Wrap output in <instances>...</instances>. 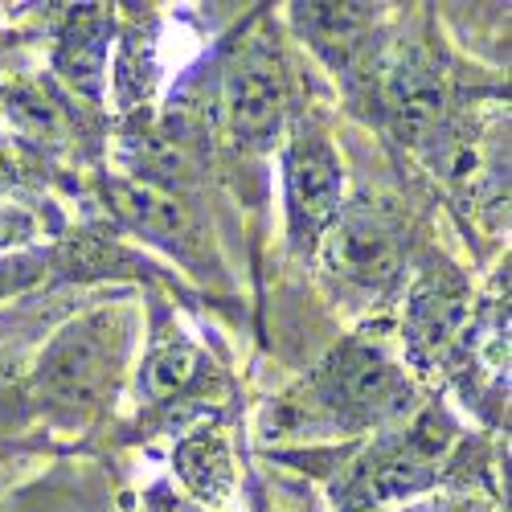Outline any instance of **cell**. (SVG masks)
I'll return each mask as SVG.
<instances>
[{"mask_svg": "<svg viewBox=\"0 0 512 512\" xmlns=\"http://www.w3.org/2000/svg\"><path fill=\"white\" fill-rule=\"evenodd\" d=\"M127 349L132 316L123 308H95L70 320L33 369V398L58 422H87L115 398Z\"/></svg>", "mask_w": 512, "mask_h": 512, "instance_id": "obj_1", "label": "cell"}, {"mask_svg": "<svg viewBox=\"0 0 512 512\" xmlns=\"http://www.w3.org/2000/svg\"><path fill=\"white\" fill-rule=\"evenodd\" d=\"M312 406L340 426H377L410 410V381L369 345H345L312 381Z\"/></svg>", "mask_w": 512, "mask_h": 512, "instance_id": "obj_2", "label": "cell"}, {"mask_svg": "<svg viewBox=\"0 0 512 512\" xmlns=\"http://www.w3.org/2000/svg\"><path fill=\"white\" fill-rule=\"evenodd\" d=\"M222 103H226V123L238 148L267 152L287 119V66L271 37H246L226 62L222 78Z\"/></svg>", "mask_w": 512, "mask_h": 512, "instance_id": "obj_3", "label": "cell"}, {"mask_svg": "<svg viewBox=\"0 0 512 512\" xmlns=\"http://www.w3.org/2000/svg\"><path fill=\"white\" fill-rule=\"evenodd\" d=\"M443 447H447L443 422L439 418H418L410 431L381 439L353 467V476L336 488V496H340L336 504L340 508H369V504L406 500L422 488H431Z\"/></svg>", "mask_w": 512, "mask_h": 512, "instance_id": "obj_4", "label": "cell"}, {"mask_svg": "<svg viewBox=\"0 0 512 512\" xmlns=\"http://www.w3.org/2000/svg\"><path fill=\"white\" fill-rule=\"evenodd\" d=\"M324 263L345 291L377 300L402 275V234L377 209H340L324 238Z\"/></svg>", "mask_w": 512, "mask_h": 512, "instance_id": "obj_5", "label": "cell"}, {"mask_svg": "<svg viewBox=\"0 0 512 512\" xmlns=\"http://www.w3.org/2000/svg\"><path fill=\"white\" fill-rule=\"evenodd\" d=\"M283 181H287L291 234L316 238L320 230H328L340 213V197H345V164H340L332 140L316 123L295 127L283 160Z\"/></svg>", "mask_w": 512, "mask_h": 512, "instance_id": "obj_6", "label": "cell"}, {"mask_svg": "<svg viewBox=\"0 0 512 512\" xmlns=\"http://www.w3.org/2000/svg\"><path fill=\"white\" fill-rule=\"evenodd\" d=\"M111 209L132 226L140 238L152 246H164L168 254H177L181 263L197 267L209 250V238L201 222L193 218V209L173 193L148 181H115L111 185Z\"/></svg>", "mask_w": 512, "mask_h": 512, "instance_id": "obj_7", "label": "cell"}, {"mask_svg": "<svg viewBox=\"0 0 512 512\" xmlns=\"http://www.w3.org/2000/svg\"><path fill=\"white\" fill-rule=\"evenodd\" d=\"M291 21L328 66L349 70L386 21V5H291Z\"/></svg>", "mask_w": 512, "mask_h": 512, "instance_id": "obj_8", "label": "cell"}, {"mask_svg": "<svg viewBox=\"0 0 512 512\" xmlns=\"http://www.w3.org/2000/svg\"><path fill=\"white\" fill-rule=\"evenodd\" d=\"M111 33L115 21L107 13V5H78L66 17L58 54H54V70L70 82L78 95H103V74H107V54H111Z\"/></svg>", "mask_w": 512, "mask_h": 512, "instance_id": "obj_9", "label": "cell"}, {"mask_svg": "<svg viewBox=\"0 0 512 512\" xmlns=\"http://www.w3.org/2000/svg\"><path fill=\"white\" fill-rule=\"evenodd\" d=\"M463 332H467V300L459 291H451L447 283H426L414 291L406 340L418 361L447 357L451 349H459Z\"/></svg>", "mask_w": 512, "mask_h": 512, "instance_id": "obj_10", "label": "cell"}, {"mask_svg": "<svg viewBox=\"0 0 512 512\" xmlns=\"http://www.w3.org/2000/svg\"><path fill=\"white\" fill-rule=\"evenodd\" d=\"M173 463L185 488L197 496V504H226V496L234 492V455L226 435L218 431H197L181 439Z\"/></svg>", "mask_w": 512, "mask_h": 512, "instance_id": "obj_11", "label": "cell"}, {"mask_svg": "<svg viewBox=\"0 0 512 512\" xmlns=\"http://www.w3.org/2000/svg\"><path fill=\"white\" fill-rule=\"evenodd\" d=\"M201 365H205V357L185 332H160L140 365V394L152 406L173 402L181 390H189L197 381Z\"/></svg>", "mask_w": 512, "mask_h": 512, "instance_id": "obj_12", "label": "cell"}, {"mask_svg": "<svg viewBox=\"0 0 512 512\" xmlns=\"http://www.w3.org/2000/svg\"><path fill=\"white\" fill-rule=\"evenodd\" d=\"M148 508H152V512H205L197 500H181L168 484H160V488L148 492Z\"/></svg>", "mask_w": 512, "mask_h": 512, "instance_id": "obj_13", "label": "cell"}, {"mask_svg": "<svg viewBox=\"0 0 512 512\" xmlns=\"http://www.w3.org/2000/svg\"><path fill=\"white\" fill-rule=\"evenodd\" d=\"M37 263H25V259H17V263H0V295H9V291H17V287H25L37 271H33Z\"/></svg>", "mask_w": 512, "mask_h": 512, "instance_id": "obj_14", "label": "cell"}, {"mask_svg": "<svg viewBox=\"0 0 512 512\" xmlns=\"http://www.w3.org/2000/svg\"><path fill=\"white\" fill-rule=\"evenodd\" d=\"M426 512H480L476 504H431Z\"/></svg>", "mask_w": 512, "mask_h": 512, "instance_id": "obj_15", "label": "cell"}, {"mask_svg": "<svg viewBox=\"0 0 512 512\" xmlns=\"http://www.w3.org/2000/svg\"><path fill=\"white\" fill-rule=\"evenodd\" d=\"M5 177H9V164H5V156H0V185H5Z\"/></svg>", "mask_w": 512, "mask_h": 512, "instance_id": "obj_16", "label": "cell"}]
</instances>
